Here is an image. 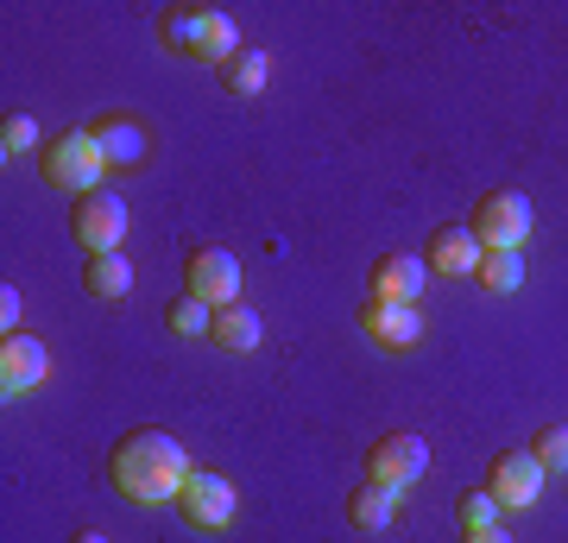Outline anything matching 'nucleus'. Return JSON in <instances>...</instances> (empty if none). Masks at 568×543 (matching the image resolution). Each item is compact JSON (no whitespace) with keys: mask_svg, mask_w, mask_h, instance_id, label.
Wrapping results in <instances>:
<instances>
[{"mask_svg":"<svg viewBox=\"0 0 568 543\" xmlns=\"http://www.w3.org/2000/svg\"><path fill=\"white\" fill-rule=\"evenodd\" d=\"M190 474H196V467H190L183 443L171 430H159V423H140V430L114 436V449H108V481H114V493H126L133 505L178 500V486L190 481Z\"/></svg>","mask_w":568,"mask_h":543,"instance_id":"f257e3e1","label":"nucleus"},{"mask_svg":"<svg viewBox=\"0 0 568 543\" xmlns=\"http://www.w3.org/2000/svg\"><path fill=\"white\" fill-rule=\"evenodd\" d=\"M39 171L51 190H70V197H89V190H102V145L89 140V127H77V133H58V140L39 145Z\"/></svg>","mask_w":568,"mask_h":543,"instance_id":"f03ea898","label":"nucleus"},{"mask_svg":"<svg viewBox=\"0 0 568 543\" xmlns=\"http://www.w3.org/2000/svg\"><path fill=\"white\" fill-rule=\"evenodd\" d=\"M467 228H474V241L487 247H506V253H518L530 234V202L525 190H487V197L474 202V215H467Z\"/></svg>","mask_w":568,"mask_h":543,"instance_id":"7ed1b4c3","label":"nucleus"},{"mask_svg":"<svg viewBox=\"0 0 568 543\" xmlns=\"http://www.w3.org/2000/svg\"><path fill=\"white\" fill-rule=\"evenodd\" d=\"M429 474V443L417 436V430H392V436H379V443L366 449V481L373 486H417Z\"/></svg>","mask_w":568,"mask_h":543,"instance_id":"20e7f679","label":"nucleus"},{"mask_svg":"<svg viewBox=\"0 0 568 543\" xmlns=\"http://www.w3.org/2000/svg\"><path fill=\"white\" fill-rule=\"evenodd\" d=\"M70 234H77L89 253H121V234H126L121 190H89V197L70 202Z\"/></svg>","mask_w":568,"mask_h":543,"instance_id":"39448f33","label":"nucleus"},{"mask_svg":"<svg viewBox=\"0 0 568 543\" xmlns=\"http://www.w3.org/2000/svg\"><path fill=\"white\" fill-rule=\"evenodd\" d=\"M183 291L203 298L209 310H222V303H234V291H241V260H234L227 247H190V253H183Z\"/></svg>","mask_w":568,"mask_h":543,"instance_id":"423d86ee","label":"nucleus"},{"mask_svg":"<svg viewBox=\"0 0 568 543\" xmlns=\"http://www.w3.org/2000/svg\"><path fill=\"white\" fill-rule=\"evenodd\" d=\"M183 512V524H196V531H222V524H234V505H241V493H234V481L227 474H190V481L178 486V500H171Z\"/></svg>","mask_w":568,"mask_h":543,"instance_id":"0eeeda50","label":"nucleus"},{"mask_svg":"<svg viewBox=\"0 0 568 543\" xmlns=\"http://www.w3.org/2000/svg\"><path fill=\"white\" fill-rule=\"evenodd\" d=\"M487 493L499 505H511V512H530V505L544 500V467H537V455L530 449H499L487 467Z\"/></svg>","mask_w":568,"mask_h":543,"instance_id":"6e6552de","label":"nucleus"},{"mask_svg":"<svg viewBox=\"0 0 568 543\" xmlns=\"http://www.w3.org/2000/svg\"><path fill=\"white\" fill-rule=\"evenodd\" d=\"M361 329H366L373 348L405 354V348L424 342V310H417V303H392V298H366L361 303Z\"/></svg>","mask_w":568,"mask_h":543,"instance_id":"1a4fd4ad","label":"nucleus"},{"mask_svg":"<svg viewBox=\"0 0 568 543\" xmlns=\"http://www.w3.org/2000/svg\"><path fill=\"white\" fill-rule=\"evenodd\" d=\"M44 373H51V361H44V342H39V335H26V329L0 335V392H7V399L32 392Z\"/></svg>","mask_w":568,"mask_h":543,"instance_id":"9d476101","label":"nucleus"},{"mask_svg":"<svg viewBox=\"0 0 568 543\" xmlns=\"http://www.w3.org/2000/svg\"><path fill=\"white\" fill-rule=\"evenodd\" d=\"M480 253H487V247L474 241V228L467 222H443L424 241V265L429 272H443V279H467V272L480 265Z\"/></svg>","mask_w":568,"mask_h":543,"instance_id":"9b49d317","label":"nucleus"},{"mask_svg":"<svg viewBox=\"0 0 568 543\" xmlns=\"http://www.w3.org/2000/svg\"><path fill=\"white\" fill-rule=\"evenodd\" d=\"M89 140L102 145V159L114 164V171L145 164V121H133V114H102V121L89 127Z\"/></svg>","mask_w":568,"mask_h":543,"instance_id":"f8f14e48","label":"nucleus"},{"mask_svg":"<svg viewBox=\"0 0 568 543\" xmlns=\"http://www.w3.org/2000/svg\"><path fill=\"white\" fill-rule=\"evenodd\" d=\"M424 272H429V265L410 260V253H379L373 272H366V291H373V298H392V303H417Z\"/></svg>","mask_w":568,"mask_h":543,"instance_id":"ddd939ff","label":"nucleus"},{"mask_svg":"<svg viewBox=\"0 0 568 543\" xmlns=\"http://www.w3.org/2000/svg\"><path fill=\"white\" fill-rule=\"evenodd\" d=\"M260 335H265L260 316H253L241 298L222 303V310H215V322H209V342H222L227 354H253V348H260Z\"/></svg>","mask_w":568,"mask_h":543,"instance_id":"4468645a","label":"nucleus"},{"mask_svg":"<svg viewBox=\"0 0 568 543\" xmlns=\"http://www.w3.org/2000/svg\"><path fill=\"white\" fill-rule=\"evenodd\" d=\"M82 291L102 298V303L126 298V291H133V265H126V253H89V265H82Z\"/></svg>","mask_w":568,"mask_h":543,"instance_id":"2eb2a0df","label":"nucleus"},{"mask_svg":"<svg viewBox=\"0 0 568 543\" xmlns=\"http://www.w3.org/2000/svg\"><path fill=\"white\" fill-rule=\"evenodd\" d=\"M159 39L183 58H203V7H164L159 13Z\"/></svg>","mask_w":568,"mask_h":543,"instance_id":"dca6fc26","label":"nucleus"},{"mask_svg":"<svg viewBox=\"0 0 568 543\" xmlns=\"http://www.w3.org/2000/svg\"><path fill=\"white\" fill-rule=\"evenodd\" d=\"M265 77H272V63H265V51H234V58L222 63V89L227 95H260L265 89Z\"/></svg>","mask_w":568,"mask_h":543,"instance_id":"f3484780","label":"nucleus"},{"mask_svg":"<svg viewBox=\"0 0 568 543\" xmlns=\"http://www.w3.org/2000/svg\"><path fill=\"white\" fill-rule=\"evenodd\" d=\"M386 519H392V486L361 481L354 493H347V524H354V531H379Z\"/></svg>","mask_w":568,"mask_h":543,"instance_id":"a211bd4d","label":"nucleus"},{"mask_svg":"<svg viewBox=\"0 0 568 543\" xmlns=\"http://www.w3.org/2000/svg\"><path fill=\"white\" fill-rule=\"evenodd\" d=\"M234 51H241L234 13H222V7H203V63H227Z\"/></svg>","mask_w":568,"mask_h":543,"instance_id":"6ab92c4d","label":"nucleus"},{"mask_svg":"<svg viewBox=\"0 0 568 543\" xmlns=\"http://www.w3.org/2000/svg\"><path fill=\"white\" fill-rule=\"evenodd\" d=\"M474 279L487 284V291H518V284H525V253H506V247H493V253H480Z\"/></svg>","mask_w":568,"mask_h":543,"instance_id":"aec40b11","label":"nucleus"},{"mask_svg":"<svg viewBox=\"0 0 568 543\" xmlns=\"http://www.w3.org/2000/svg\"><path fill=\"white\" fill-rule=\"evenodd\" d=\"M164 322H171V335H183V342H203L209 322H215V310H209L203 298H190V291H183V298L164 310Z\"/></svg>","mask_w":568,"mask_h":543,"instance_id":"412c9836","label":"nucleus"},{"mask_svg":"<svg viewBox=\"0 0 568 543\" xmlns=\"http://www.w3.org/2000/svg\"><path fill=\"white\" fill-rule=\"evenodd\" d=\"M455 524H462V531H487V524H499V500H493L487 486H467L462 500H455Z\"/></svg>","mask_w":568,"mask_h":543,"instance_id":"4be33fe9","label":"nucleus"},{"mask_svg":"<svg viewBox=\"0 0 568 543\" xmlns=\"http://www.w3.org/2000/svg\"><path fill=\"white\" fill-rule=\"evenodd\" d=\"M530 455H537V467H556V474H568V423H544L537 436H530Z\"/></svg>","mask_w":568,"mask_h":543,"instance_id":"5701e85b","label":"nucleus"},{"mask_svg":"<svg viewBox=\"0 0 568 543\" xmlns=\"http://www.w3.org/2000/svg\"><path fill=\"white\" fill-rule=\"evenodd\" d=\"M26 145H44L39 140V121H32L26 108H7V121H0V152L13 159V152H26Z\"/></svg>","mask_w":568,"mask_h":543,"instance_id":"b1692460","label":"nucleus"},{"mask_svg":"<svg viewBox=\"0 0 568 543\" xmlns=\"http://www.w3.org/2000/svg\"><path fill=\"white\" fill-rule=\"evenodd\" d=\"M20 329V284H0V335Z\"/></svg>","mask_w":568,"mask_h":543,"instance_id":"393cba45","label":"nucleus"},{"mask_svg":"<svg viewBox=\"0 0 568 543\" xmlns=\"http://www.w3.org/2000/svg\"><path fill=\"white\" fill-rule=\"evenodd\" d=\"M462 543H511V531H499V524H487V531H462Z\"/></svg>","mask_w":568,"mask_h":543,"instance_id":"a878e982","label":"nucleus"},{"mask_svg":"<svg viewBox=\"0 0 568 543\" xmlns=\"http://www.w3.org/2000/svg\"><path fill=\"white\" fill-rule=\"evenodd\" d=\"M70 543H108V537H102V531H77Z\"/></svg>","mask_w":568,"mask_h":543,"instance_id":"bb28decb","label":"nucleus"}]
</instances>
